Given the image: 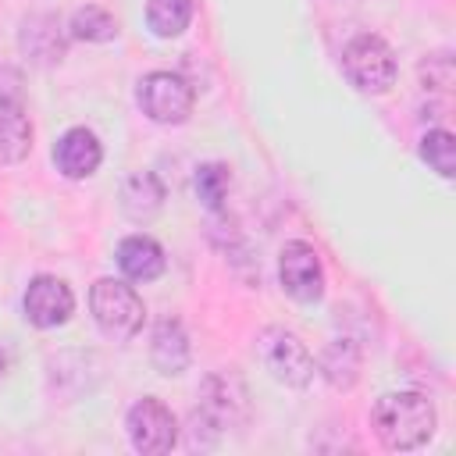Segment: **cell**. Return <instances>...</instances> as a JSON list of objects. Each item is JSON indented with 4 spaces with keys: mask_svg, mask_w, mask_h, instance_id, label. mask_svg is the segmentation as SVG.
Here are the masks:
<instances>
[{
    "mask_svg": "<svg viewBox=\"0 0 456 456\" xmlns=\"http://www.w3.org/2000/svg\"><path fill=\"white\" fill-rule=\"evenodd\" d=\"M146 21H150L153 36H160V39L182 36L192 21V0H150L146 4Z\"/></svg>",
    "mask_w": 456,
    "mask_h": 456,
    "instance_id": "16",
    "label": "cell"
},
{
    "mask_svg": "<svg viewBox=\"0 0 456 456\" xmlns=\"http://www.w3.org/2000/svg\"><path fill=\"white\" fill-rule=\"evenodd\" d=\"M160 203H164V185H160V178L153 171H135L121 189V207H125V214L132 221L153 217L160 210Z\"/></svg>",
    "mask_w": 456,
    "mask_h": 456,
    "instance_id": "15",
    "label": "cell"
},
{
    "mask_svg": "<svg viewBox=\"0 0 456 456\" xmlns=\"http://www.w3.org/2000/svg\"><path fill=\"white\" fill-rule=\"evenodd\" d=\"M118 267L132 281H153L164 271V249L150 235H128L118 246Z\"/></svg>",
    "mask_w": 456,
    "mask_h": 456,
    "instance_id": "12",
    "label": "cell"
},
{
    "mask_svg": "<svg viewBox=\"0 0 456 456\" xmlns=\"http://www.w3.org/2000/svg\"><path fill=\"white\" fill-rule=\"evenodd\" d=\"M71 36L75 39H86V43H107V39H114V32H118V21H114V14H107L103 7H96V4H89V7H78L75 14H71Z\"/></svg>",
    "mask_w": 456,
    "mask_h": 456,
    "instance_id": "18",
    "label": "cell"
},
{
    "mask_svg": "<svg viewBox=\"0 0 456 456\" xmlns=\"http://www.w3.org/2000/svg\"><path fill=\"white\" fill-rule=\"evenodd\" d=\"M420 75H424L428 86H435V89H449V86H452V61H449V53H435V57H428V61L420 64Z\"/></svg>",
    "mask_w": 456,
    "mask_h": 456,
    "instance_id": "21",
    "label": "cell"
},
{
    "mask_svg": "<svg viewBox=\"0 0 456 456\" xmlns=\"http://www.w3.org/2000/svg\"><path fill=\"white\" fill-rule=\"evenodd\" d=\"M142 114L157 125H182L192 114V86L175 71H150L135 93Z\"/></svg>",
    "mask_w": 456,
    "mask_h": 456,
    "instance_id": "5",
    "label": "cell"
},
{
    "mask_svg": "<svg viewBox=\"0 0 456 456\" xmlns=\"http://www.w3.org/2000/svg\"><path fill=\"white\" fill-rule=\"evenodd\" d=\"M103 160V146L89 128H68L53 146V164L68 178H89Z\"/></svg>",
    "mask_w": 456,
    "mask_h": 456,
    "instance_id": "9",
    "label": "cell"
},
{
    "mask_svg": "<svg viewBox=\"0 0 456 456\" xmlns=\"http://www.w3.org/2000/svg\"><path fill=\"white\" fill-rule=\"evenodd\" d=\"M278 274H281V289L292 299H299V303H317L324 296V267H321V256L303 239L285 242L281 260H278Z\"/></svg>",
    "mask_w": 456,
    "mask_h": 456,
    "instance_id": "7",
    "label": "cell"
},
{
    "mask_svg": "<svg viewBox=\"0 0 456 456\" xmlns=\"http://www.w3.org/2000/svg\"><path fill=\"white\" fill-rule=\"evenodd\" d=\"M21 50L36 64H53L64 57V32L53 14H32L21 28Z\"/></svg>",
    "mask_w": 456,
    "mask_h": 456,
    "instance_id": "13",
    "label": "cell"
},
{
    "mask_svg": "<svg viewBox=\"0 0 456 456\" xmlns=\"http://www.w3.org/2000/svg\"><path fill=\"white\" fill-rule=\"evenodd\" d=\"M228 189H232V171H228V164L207 160V164L196 167V196H200L210 210H217V207L224 203Z\"/></svg>",
    "mask_w": 456,
    "mask_h": 456,
    "instance_id": "20",
    "label": "cell"
},
{
    "mask_svg": "<svg viewBox=\"0 0 456 456\" xmlns=\"http://www.w3.org/2000/svg\"><path fill=\"white\" fill-rule=\"evenodd\" d=\"M21 306H25L28 324H36V328H57V324H64V321L71 317L75 296H71V289H68L61 278L39 274V278L28 281Z\"/></svg>",
    "mask_w": 456,
    "mask_h": 456,
    "instance_id": "8",
    "label": "cell"
},
{
    "mask_svg": "<svg viewBox=\"0 0 456 456\" xmlns=\"http://www.w3.org/2000/svg\"><path fill=\"white\" fill-rule=\"evenodd\" d=\"M89 310L100 324V331L107 338H132L139 328H142V299L132 285L118 281V278H100L93 289H89Z\"/></svg>",
    "mask_w": 456,
    "mask_h": 456,
    "instance_id": "2",
    "label": "cell"
},
{
    "mask_svg": "<svg viewBox=\"0 0 456 456\" xmlns=\"http://www.w3.org/2000/svg\"><path fill=\"white\" fill-rule=\"evenodd\" d=\"M256 360L264 363V370L289 385V388H303L314 378V356L310 349L285 328H264L256 335Z\"/></svg>",
    "mask_w": 456,
    "mask_h": 456,
    "instance_id": "3",
    "label": "cell"
},
{
    "mask_svg": "<svg viewBox=\"0 0 456 456\" xmlns=\"http://www.w3.org/2000/svg\"><path fill=\"white\" fill-rule=\"evenodd\" d=\"M32 146V121L18 96H0V164H18Z\"/></svg>",
    "mask_w": 456,
    "mask_h": 456,
    "instance_id": "11",
    "label": "cell"
},
{
    "mask_svg": "<svg viewBox=\"0 0 456 456\" xmlns=\"http://www.w3.org/2000/svg\"><path fill=\"white\" fill-rule=\"evenodd\" d=\"M435 406L420 392H388L374 403V431L388 449H420L435 435Z\"/></svg>",
    "mask_w": 456,
    "mask_h": 456,
    "instance_id": "1",
    "label": "cell"
},
{
    "mask_svg": "<svg viewBox=\"0 0 456 456\" xmlns=\"http://www.w3.org/2000/svg\"><path fill=\"white\" fill-rule=\"evenodd\" d=\"M342 68L349 82L363 93H385L395 82V53L381 36H356L342 50Z\"/></svg>",
    "mask_w": 456,
    "mask_h": 456,
    "instance_id": "4",
    "label": "cell"
},
{
    "mask_svg": "<svg viewBox=\"0 0 456 456\" xmlns=\"http://www.w3.org/2000/svg\"><path fill=\"white\" fill-rule=\"evenodd\" d=\"M150 360L160 374H182L189 367V335L178 321H160L150 342Z\"/></svg>",
    "mask_w": 456,
    "mask_h": 456,
    "instance_id": "14",
    "label": "cell"
},
{
    "mask_svg": "<svg viewBox=\"0 0 456 456\" xmlns=\"http://www.w3.org/2000/svg\"><path fill=\"white\" fill-rule=\"evenodd\" d=\"M246 399V388L235 381V378H224V374H214L203 381V392H200V410L196 417H203L210 428H228L239 420L235 406H242Z\"/></svg>",
    "mask_w": 456,
    "mask_h": 456,
    "instance_id": "10",
    "label": "cell"
},
{
    "mask_svg": "<svg viewBox=\"0 0 456 456\" xmlns=\"http://www.w3.org/2000/svg\"><path fill=\"white\" fill-rule=\"evenodd\" d=\"M321 374L335 385V388H349L353 381H356V370H360V353H356V346L353 342H346V338H338V342H331L324 353H321Z\"/></svg>",
    "mask_w": 456,
    "mask_h": 456,
    "instance_id": "17",
    "label": "cell"
},
{
    "mask_svg": "<svg viewBox=\"0 0 456 456\" xmlns=\"http://www.w3.org/2000/svg\"><path fill=\"white\" fill-rule=\"evenodd\" d=\"M4 367H7V353L0 349V374H4Z\"/></svg>",
    "mask_w": 456,
    "mask_h": 456,
    "instance_id": "22",
    "label": "cell"
},
{
    "mask_svg": "<svg viewBox=\"0 0 456 456\" xmlns=\"http://www.w3.org/2000/svg\"><path fill=\"white\" fill-rule=\"evenodd\" d=\"M128 438L142 456L171 452L178 442V420L160 399L146 395V399L132 403V410H128Z\"/></svg>",
    "mask_w": 456,
    "mask_h": 456,
    "instance_id": "6",
    "label": "cell"
},
{
    "mask_svg": "<svg viewBox=\"0 0 456 456\" xmlns=\"http://www.w3.org/2000/svg\"><path fill=\"white\" fill-rule=\"evenodd\" d=\"M420 160H424L431 171H438L442 178H452V175H456V139H452V132L431 128V132L420 139Z\"/></svg>",
    "mask_w": 456,
    "mask_h": 456,
    "instance_id": "19",
    "label": "cell"
}]
</instances>
